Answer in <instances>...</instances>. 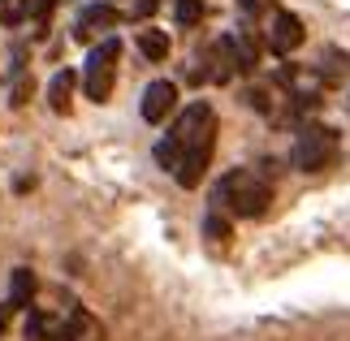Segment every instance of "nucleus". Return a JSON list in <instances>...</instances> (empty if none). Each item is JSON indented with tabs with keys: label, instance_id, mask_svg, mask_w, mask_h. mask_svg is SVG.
<instances>
[{
	"label": "nucleus",
	"instance_id": "1",
	"mask_svg": "<svg viewBox=\"0 0 350 341\" xmlns=\"http://www.w3.org/2000/svg\"><path fill=\"white\" fill-rule=\"evenodd\" d=\"M212 147H217V113H212V104L199 100V104L186 108L178 117V126L156 143V160H160V169H169L178 177V186L191 190L208 177Z\"/></svg>",
	"mask_w": 350,
	"mask_h": 341
},
{
	"label": "nucleus",
	"instance_id": "2",
	"mask_svg": "<svg viewBox=\"0 0 350 341\" xmlns=\"http://www.w3.org/2000/svg\"><path fill=\"white\" fill-rule=\"evenodd\" d=\"M212 203L217 208H230L234 216H264L268 203H273V186L264 182V177H255L251 169H230L217 182V190H212Z\"/></svg>",
	"mask_w": 350,
	"mask_h": 341
},
{
	"label": "nucleus",
	"instance_id": "3",
	"mask_svg": "<svg viewBox=\"0 0 350 341\" xmlns=\"http://www.w3.org/2000/svg\"><path fill=\"white\" fill-rule=\"evenodd\" d=\"M117 61H121V39H104L87 52V65H83V91L91 104H104L113 95L117 83Z\"/></svg>",
	"mask_w": 350,
	"mask_h": 341
},
{
	"label": "nucleus",
	"instance_id": "4",
	"mask_svg": "<svg viewBox=\"0 0 350 341\" xmlns=\"http://www.w3.org/2000/svg\"><path fill=\"white\" fill-rule=\"evenodd\" d=\"M338 160V130L329 126H307L294 143V165L303 173H325Z\"/></svg>",
	"mask_w": 350,
	"mask_h": 341
},
{
	"label": "nucleus",
	"instance_id": "5",
	"mask_svg": "<svg viewBox=\"0 0 350 341\" xmlns=\"http://www.w3.org/2000/svg\"><path fill=\"white\" fill-rule=\"evenodd\" d=\"M303 39H307L303 18H299V13H290V9H281L277 18H273V52H277V57H290L294 48H303Z\"/></svg>",
	"mask_w": 350,
	"mask_h": 341
},
{
	"label": "nucleus",
	"instance_id": "6",
	"mask_svg": "<svg viewBox=\"0 0 350 341\" xmlns=\"http://www.w3.org/2000/svg\"><path fill=\"white\" fill-rule=\"evenodd\" d=\"M173 100H178V87H173V83H152L143 91V104H139L143 121H147V126H160V121L173 113Z\"/></svg>",
	"mask_w": 350,
	"mask_h": 341
},
{
	"label": "nucleus",
	"instance_id": "7",
	"mask_svg": "<svg viewBox=\"0 0 350 341\" xmlns=\"http://www.w3.org/2000/svg\"><path fill=\"white\" fill-rule=\"evenodd\" d=\"M121 13L113 5H87L83 13H78V39H91L96 31H113Z\"/></svg>",
	"mask_w": 350,
	"mask_h": 341
},
{
	"label": "nucleus",
	"instance_id": "8",
	"mask_svg": "<svg viewBox=\"0 0 350 341\" xmlns=\"http://www.w3.org/2000/svg\"><path fill=\"white\" fill-rule=\"evenodd\" d=\"M52 341H100V324L87 316V311H74L70 324H61V329L48 333Z\"/></svg>",
	"mask_w": 350,
	"mask_h": 341
},
{
	"label": "nucleus",
	"instance_id": "9",
	"mask_svg": "<svg viewBox=\"0 0 350 341\" xmlns=\"http://www.w3.org/2000/svg\"><path fill=\"white\" fill-rule=\"evenodd\" d=\"M35 272L31 268H13V277H9V307H31L35 303Z\"/></svg>",
	"mask_w": 350,
	"mask_h": 341
},
{
	"label": "nucleus",
	"instance_id": "10",
	"mask_svg": "<svg viewBox=\"0 0 350 341\" xmlns=\"http://www.w3.org/2000/svg\"><path fill=\"white\" fill-rule=\"evenodd\" d=\"M74 70H61L57 78H52V87H48V104H52V113H70V95H74Z\"/></svg>",
	"mask_w": 350,
	"mask_h": 341
},
{
	"label": "nucleus",
	"instance_id": "11",
	"mask_svg": "<svg viewBox=\"0 0 350 341\" xmlns=\"http://www.w3.org/2000/svg\"><path fill=\"white\" fill-rule=\"evenodd\" d=\"M139 52L147 61H165L169 57V35L165 31H139Z\"/></svg>",
	"mask_w": 350,
	"mask_h": 341
},
{
	"label": "nucleus",
	"instance_id": "12",
	"mask_svg": "<svg viewBox=\"0 0 350 341\" xmlns=\"http://www.w3.org/2000/svg\"><path fill=\"white\" fill-rule=\"evenodd\" d=\"M234 39V57H238V70L242 74H251L255 65H260V48H255V39L251 35H230Z\"/></svg>",
	"mask_w": 350,
	"mask_h": 341
},
{
	"label": "nucleus",
	"instance_id": "13",
	"mask_svg": "<svg viewBox=\"0 0 350 341\" xmlns=\"http://www.w3.org/2000/svg\"><path fill=\"white\" fill-rule=\"evenodd\" d=\"M31 91H35V83H31V74H26V65H18V83L9 87V104H13V108H22L26 100H31Z\"/></svg>",
	"mask_w": 350,
	"mask_h": 341
},
{
	"label": "nucleus",
	"instance_id": "14",
	"mask_svg": "<svg viewBox=\"0 0 350 341\" xmlns=\"http://www.w3.org/2000/svg\"><path fill=\"white\" fill-rule=\"evenodd\" d=\"M178 22L182 26H199L204 22V0H178Z\"/></svg>",
	"mask_w": 350,
	"mask_h": 341
},
{
	"label": "nucleus",
	"instance_id": "15",
	"mask_svg": "<svg viewBox=\"0 0 350 341\" xmlns=\"http://www.w3.org/2000/svg\"><path fill=\"white\" fill-rule=\"evenodd\" d=\"M204 234L212 242H230V221H225L221 212H208V221H204Z\"/></svg>",
	"mask_w": 350,
	"mask_h": 341
},
{
	"label": "nucleus",
	"instance_id": "16",
	"mask_svg": "<svg viewBox=\"0 0 350 341\" xmlns=\"http://www.w3.org/2000/svg\"><path fill=\"white\" fill-rule=\"evenodd\" d=\"M52 329H48V320L44 316H31V324H26V341H44Z\"/></svg>",
	"mask_w": 350,
	"mask_h": 341
},
{
	"label": "nucleus",
	"instance_id": "17",
	"mask_svg": "<svg viewBox=\"0 0 350 341\" xmlns=\"http://www.w3.org/2000/svg\"><path fill=\"white\" fill-rule=\"evenodd\" d=\"M52 9H57V0H31V13H26V18L44 22V18H52Z\"/></svg>",
	"mask_w": 350,
	"mask_h": 341
},
{
	"label": "nucleus",
	"instance_id": "18",
	"mask_svg": "<svg viewBox=\"0 0 350 341\" xmlns=\"http://www.w3.org/2000/svg\"><path fill=\"white\" fill-rule=\"evenodd\" d=\"M247 104L260 108V113H268V95H264V91H247Z\"/></svg>",
	"mask_w": 350,
	"mask_h": 341
},
{
	"label": "nucleus",
	"instance_id": "19",
	"mask_svg": "<svg viewBox=\"0 0 350 341\" xmlns=\"http://www.w3.org/2000/svg\"><path fill=\"white\" fill-rule=\"evenodd\" d=\"M160 0H139V9H134V18H147V13H156Z\"/></svg>",
	"mask_w": 350,
	"mask_h": 341
},
{
	"label": "nucleus",
	"instance_id": "20",
	"mask_svg": "<svg viewBox=\"0 0 350 341\" xmlns=\"http://www.w3.org/2000/svg\"><path fill=\"white\" fill-rule=\"evenodd\" d=\"M238 5H242V13H264L268 0H238Z\"/></svg>",
	"mask_w": 350,
	"mask_h": 341
},
{
	"label": "nucleus",
	"instance_id": "21",
	"mask_svg": "<svg viewBox=\"0 0 350 341\" xmlns=\"http://www.w3.org/2000/svg\"><path fill=\"white\" fill-rule=\"evenodd\" d=\"M9 316H13V307H0V337H5V329H9Z\"/></svg>",
	"mask_w": 350,
	"mask_h": 341
}]
</instances>
